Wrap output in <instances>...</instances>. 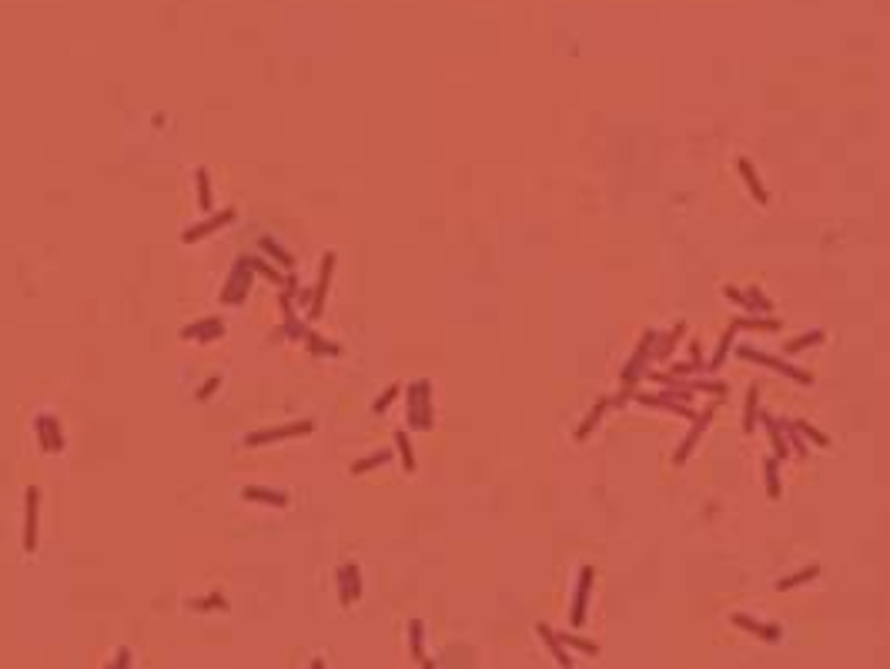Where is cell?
<instances>
[{
    "mask_svg": "<svg viewBox=\"0 0 890 669\" xmlns=\"http://www.w3.org/2000/svg\"><path fill=\"white\" fill-rule=\"evenodd\" d=\"M37 532H41V489L27 485V492H24V552L37 549Z\"/></svg>",
    "mask_w": 890,
    "mask_h": 669,
    "instance_id": "cell-2",
    "label": "cell"
},
{
    "mask_svg": "<svg viewBox=\"0 0 890 669\" xmlns=\"http://www.w3.org/2000/svg\"><path fill=\"white\" fill-rule=\"evenodd\" d=\"M305 345H308V351H315V355H338V345H328V341L321 338V335H315V331H308L305 335Z\"/></svg>",
    "mask_w": 890,
    "mask_h": 669,
    "instance_id": "cell-15",
    "label": "cell"
},
{
    "mask_svg": "<svg viewBox=\"0 0 890 669\" xmlns=\"http://www.w3.org/2000/svg\"><path fill=\"white\" fill-rule=\"evenodd\" d=\"M37 439H41V449L44 452H64V432H61V422L54 415H37Z\"/></svg>",
    "mask_w": 890,
    "mask_h": 669,
    "instance_id": "cell-8",
    "label": "cell"
},
{
    "mask_svg": "<svg viewBox=\"0 0 890 669\" xmlns=\"http://www.w3.org/2000/svg\"><path fill=\"white\" fill-rule=\"evenodd\" d=\"M408 629H412V656H415V663H422V666H425L429 659H425V653H422V623H418V619H412V626H408Z\"/></svg>",
    "mask_w": 890,
    "mask_h": 669,
    "instance_id": "cell-17",
    "label": "cell"
},
{
    "mask_svg": "<svg viewBox=\"0 0 890 669\" xmlns=\"http://www.w3.org/2000/svg\"><path fill=\"white\" fill-rule=\"evenodd\" d=\"M740 167H743V175H747L750 187H753V191H757V198H760V201H767V195H763V187H760V181H757V177H753V171H750V165H747V161H740Z\"/></svg>",
    "mask_w": 890,
    "mask_h": 669,
    "instance_id": "cell-22",
    "label": "cell"
},
{
    "mask_svg": "<svg viewBox=\"0 0 890 669\" xmlns=\"http://www.w3.org/2000/svg\"><path fill=\"white\" fill-rule=\"evenodd\" d=\"M315 428V422H288V425H275V428H258V432H248L244 435V445L248 449H262V445H275V442H288V439H298V435H308Z\"/></svg>",
    "mask_w": 890,
    "mask_h": 669,
    "instance_id": "cell-1",
    "label": "cell"
},
{
    "mask_svg": "<svg viewBox=\"0 0 890 669\" xmlns=\"http://www.w3.org/2000/svg\"><path fill=\"white\" fill-rule=\"evenodd\" d=\"M589 579H593V569L583 572V586H579V596H576V616H572V623L579 626L583 623V603H586V589H589Z\"/></svg>",
    "mask_w": 890,
    "mask_h": 669,
    "instance_id": "cell-18",
    "label": "cell"
},
{
    "mask_svg": "<svg viewBox=\"0 0 890 669\" xmlns=\"http://www.w3.org/2000/svg\"><path fill=\"white\" fill-rule=\"evenodd\" d=\"M338 596H341V606H352L362 599V572H358L355 562L338 569Z\"/></svg>",
    "mask_w": 890,
    "mask_h": 669,
    "instance_id": "cell-9",
    "label": "cell"
},
{
    "mask_svg": "<svg viewBox=\"0 0 890 669\" xmlns=\"http://www.w3.org/2000/svg\"><path fill=\"white\" fill-rule=\"evenodd\" d=\"M191 606H195V609H221V613L228 609V603H224L221 596H208V599H195Z\"/></svg>",
    "mask_w": 890,
    "mask_h": 669,
    "instance_id": "cell-20",
    "label": "cell"
},
{
    "mask_svg": "<svg viewBox=\"0 0 890 669\" xmlns=\"http://www.w3.org/2000/svg\"><path fill=\"white\" fill-rule=\"evenodd\" d=\"M181 338L185 341H218L224 338V321L218 315H208V318H198L181 328Z\"/></svg>",
    "mask_w": 890,
    "mask_h": 669,
    "instance_id": "cell-7",
    "label": "cell"
},
{
    "mask_svg": "<svg viewBox=\"0 0 890 669\" xmlns=\"http://www.w3.org/2000/svg\"><path fill=\"white\" fill-rule=\"evenodd\" d=\"M432 385L429 382H415L408 388V425L412 428H429L432 425Z\"/></svg>",
    "mask_w": 890,
    "mask_h": 669,
    "instance_id": "cell-3",
    "label": "cell"
},
{
    "mask_svg": "<svg viewBox=\"0 0 890 669\" xmlns=\"http://www.w3.org/2000/svg\"><path fill=\"white\" fill-rule=\"evenodd\" d=\"M218 385H221V375H214V378H208V382L201 385V388H198V398H201V402H208V398L218 392Z\"/></svg>",
    "mask_w": 890,
    "mask_h": 669,
    "instance_id": "cell-21",
    "label": "cell"
},
{
    "mask_svg": "<svg viewBox=\"0 0 890 669\" xmlns=\"http://www.w3.org/2000/svg\"><path fill=\"white\" fill-rule=\"evenodd\" d=\"M195 181H198V208L205 211V214H211V211H214V191H211L208 167H198V171H195Z\"/></svg>",
    "mask_w": 890,
    "mask_h": 669,
    "instance_id": "cell-12",
    "label": "cell"
},
{
    "mask_svg": "<svg viewBox=\"0 0 890 669\" xmlns=\"http://www.w3.org/2000/svg\"><path fill=\"white\" fill-rule=\"evenodd\" d=\"M398 392H402L398 385H388V388H385V395H382V398H378V402L372 405V412H375V415H382L385 408H388V405H392V402L398 398Z\"/></svg>",
    "mask_w": 890,
    "mask_h": 669,
    "instance_id": "cell-19",
    "label": "cell"
},
{
    "mask_svg": "<svg viewBox=\"0 0 890 669\" xmlns=\"http://www.w3.org/2000/svg\"><path fill=\"white\" fill-rule=\"evenodd\" d=\"M234 218H238V211H234V208L211 211L205 221H198V224H191L187 231H181V242H185V244H195V242H201V238H211V234H218L221 228H228Z\"/></svg>",
    "mask_w": 890,
    "mask_h": 669,
    "instance_id": "cell-4",
    "label": "cell"
},
{
    "mask_svg": "<svg viewBox=\"0 0 890 669\" xmlns=\"http://www.w3.org/2000/svg\"><path fill=\"white\" fill-rule=\"evenodd\" d=\"M388 459H392V452H375V455H365V459H358L352 465V475H365V472H372V469H378V465H385Z\"/></svg>",
    "mask_w": 890,
    "mask_h": 669,
    "instance_id": "cell-14",
    "label": "cell"
},
{
    "mask_svg": "<svg viewBox=\"0 0 890 669\" xmlns=\"http://www.w3.org/2000/svg\"><path fill=\"white\" fill-rule=\"evenodd\" d=\"M395 445H398V455H402V465H405V472H415V455H412V445H408V435H405V432H395Z\"/></svg>",
    "mask_w": 890,
    "mask_h": 669,
    "instance_id": "cell-16",
    "label": "cell"
},
{
    "mask_svg": "<svg viewBox=\"0 0 890 669\" xmlns=\"http://www.w3.org/2000/svg\"><path fill=\"white\" fill-rule=\"evenodd\" d=\"M252 281H254V271L238 258V264L228 274V285L221 291V305H242L244 298H248V291H252Z\"/></svg>",
    "mask_w": 890,
    "mask_h": 669,
    "instance_id": "cell-5",
    "label": "cell"
},
{
    "mask_svg": "<svg viewBox=\"0 0 890 669\" xmlns=\"http://www.w3.org/2000/svg\"><path fill=\"white\" fill-rule=\"evenodd\" d=\"M331 274H335V251H325V258H321L319 285H315V295H311V305H308V321H319L321 318V311H325V298H328V288H331Z\"/></svg>",
    "mask_w": 890,
    "mask_h": 669,
    "instance_id": "cell-6",
    "label": "cell"
},
{
    "mask_svg": "<svg viewBox=\"0 0 890 669\" xmlns=\"http://www.w3.org/2000/svg\"><path fill=\"white\" fill-rule=\"evenodd\" d=\"M258 244H262V251L268 254V258H271V261H275L278 268H281V271H291V268H295V254L288 251V248H281V244H278L275 238H268V234H264V238H262Z\"/></svg>",
    "mask_w": 890,
    "mask_h": 669,
    "instance_id": "cell-11",
    "label": "cell"
},
{
    "mask_svg": "<svg viewBox=\"0 0 890 669\" xmlns=\"http://www.w3.org/2000/svg\"><path fill=\"white\" fill-rule=\"evenodd\" d=\"M242 499H244V502H254V505H271V509H285V505H288V492H278V489H262V485H244Z\"/></svg>",
    "mask_w": 890,
    "mask_h": 669,
    "instance_id": "cell-10",
    "label": "cell"
},
{
    "mask_svg": "<svg viewBox=\"0 0 890 669\" xmlns=\"http://www.w3.org/2000/svg\"><path fill=\"white\" fill-rule=\"evenodd\" d=\"M128 663H131V653H128V649H118V666L124 669Z\"/></svg>",
    "mask_w": 890,
    "mask_h": 669,
    "instance_id": "cell-23",
    "label": "cell"
},
{
    "mask_svg": "<svg viewBox=\"0 0 890 669\" xmlns=\"http://www.w3.org/2000/svg\"><path fill=\"white\" fill-rule=\"evenodd\" d=\"M242 261L248 264V268H252L254 274H264V278H268L271 285H288V278H285V274L278 271V268H271L268 261H262L258 254H242Z\"/></svg>",
    "mask_w": 890,
    "mask_h": 669,
    "instance_id": "cell-13",
    "label": "cell"
}]
</instances>
